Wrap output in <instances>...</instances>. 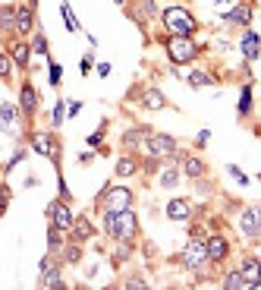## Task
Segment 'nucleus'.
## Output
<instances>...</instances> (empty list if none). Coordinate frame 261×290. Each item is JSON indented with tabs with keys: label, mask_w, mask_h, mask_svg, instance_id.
<instances>
[{
	"label": "nucleus",
	"mask_w": 261,
	"mask_h": 290,
	"mask_svg": "<svg viewBox=\"0 0 261 290\" xmlns=\"http://www.w3.org/2000/svg\"><path fill=\"white\" fill-rule=\"evenodd\" d=\"M136 227H139V221H136V214L129 211V208L126 211H114V208L104 211V230L114 240H133Z\"/></svg>",
	"instance_id": "obj_1"
},
{
	"label": "nucleus",
	"mask_w": 261,
	"mask_h": 290,
	"mask_svg": "<svg viewBox=\"0 0 261 290\" xmlns=\"http://www.w3.org/2000/svg\"><path fill=\"white\" fill-rule=\"evenodd\" d=\"M164 26H167L170 35H176V38H189V35L198 29L195 19H192V13L182 10V7H167L164 10Z\"/></svg>",
	"instance_id": "obj_2"
},
{
	"label": "nucleus",
	"mask_w": 261,
	"mask_h": 290,
	"mask_svg": "<svg viewBox=\"0 0 261 290\" xmlns=\"http://www.w3.org/2000/svg\"><path fill=\"white\" fill-rule=\"evenodd\" d=\"M167 54H170V60L173 63H189V60H195V54H198V47L189 41V38H173L167 41Z\"/></svg>",
	"instance_id": "obj_3"
},
{
	"label": "nucleus",
	"mask_w": 261,
	"mask_h": 290,
	"mask_svg": "<svg viewBox=\"0 0 261 290\" xmlns=\"http://www.w3.org/2000/svg\"><path fill=\"white\" fill-rule=\"evenodd\" d=\"M145 149H148V155H151V158H167V155L176 152V139L161 136V133H151V136L145 139Z\"/></svg>",
	"instance_id": "obj_4"
},
{
	"label": "nucleus",
	"mask_w": 261,
	"mask_h": 290,
	"mask_svg": "<svg viewBox=\"0 0 261 290\" xmlns=\"http://www.w3.org/2000/svg\"><path fill=\"white\" fill-rule=\"evenodd\" d=\"M239 230L246 233V237H258L261 233V208L258 205H252V208H246L239 214Z\"/></svg>",
	"instance_id": "obj_5"
},
{
	"label": "nucleus",
	"mask_w": 261,
	"mask_h": 290,
	"mask_svg": "<svg viewBox=\"0 0 261 290\" xmlns=\"http://www.w3.org/2000/svg\"><path fill=\"white\" fill-rule=\"evenodd\" d=\"M32 152H38V155L50 158L54 164L60 167V158H57V142H54L47 133H35V136H32Z\"/></svg>",
	"instance_id": "obj_6"
},
{
	"label": "nucleus",
	"mask_w": 261,
	"mask_h": 290,
	"mask_svg": "<svg viewBox=\"0 0 261 290\" xmlns=\"http://www.w3.org/2000/svg\"><path fill=\"white\" fill-rule=\"evenodd\" d=\"M50 221H54V227H60L63 233H69L72 230V211H69V205L66 202H50Z\"/></svg>",
	"instance_id": "obj_7"
},
{
	"label": "nucleus",
	"mask_w": 261,
	"mask_h": 290,
	"mask_svg": "<svg viewBox=\"0 0 261 290\" xmlns=\"http://www.w3.org/2000/svg\"><path fill=\"white\" fill-rule=\"evenodd\" d=\"M182 262H186V268H198V265L208 262V249H204L201 243H189L182 249Z\"/></svg>",
	"instance_id": "obj_8"
},
{
	"label": "nucleus",
	"mask_w": 261,
	"mask_h": 290,
	"mask_svg": "<svg viewBox=\"0 0 261 290\" xmlns=\"http://www.w3.org/2000/svg\"><path fill=\"white\" fill-rule=\"evenodd\" d=\"M239 271H242V278L249 281V287H261V262L258 259H252V256L242 259V268Z\"/></svg>",
	"instance_id": "obj_9"
},
{
	"label": "nucleus",
	"mask_w": 261,
	"mask_h": 290,
	"mask_svg": "<svg viewBox=\"0 0 261 290\" xmlns=\"http://www.w3.org/2000/svg\"><path fill=\"white\" fill-rule=\"evenodd\" d=\"M129 202H133V192L123 189V186L107 192V208H114V211H126V208H129Z\"/></svg>",
	"instance_id": "obj_10"
},
{
	"label": "nucleus",
	"mask_w": 261,
	"mask_h": 290,
	"mask_svg": "<svg viewBox=\"0 0 261 290\" xmlns=\"http://www.w3.org/2000/svg\"><path fill=\"white\" fill-rule=\"evenodd\" d=\"M204 249H208V259L211 262H223V259H227V252H230V243L223 240V237H211L208 243H204Z\"/></svg>",
	"instance_id": "obj_11"
},
{
	"label": "nucleus",
	"mask_w": 261,
	"mask_h": 290,
	"mask_svg": "<svg viewBox=\"0 0 261 290\" xmlns=\"http://www.w3.org/2000/svg\"><path fill=\"white\" fill-rule=\"evenodd\" d=\"M16 104L13 101H4V107H0V133H16Z\"/></svg>",
	"instance_id": "obj_12"
},
{
	"label": "nucleus",
	"mask_w": 261,
	"mask_h": 290,
	"mask_svg": "<svg viewBox=\"0 0 261 290\" xmlns=\"http://www.w3.org/2000/svg\"><path fill=\"white\" fill-rule=\"evenodd\" d=\"M72 240L76 243H85V240H91V233H95V227H91V221L88 218H79V221H72Z\"/></svg>",
	"instance_id": "obj_13"
},
{
	"label": "nucleus",
	"mask_w": 261,
	"mask_h": 290,
	"mask_svg": "<svg viewBox=\"0 0 261 290\" xmlns=\"http://www.w3.org/2000/svg\"><path fill=\"white\" fill-rule=\"evenodd\" d=\"M189 211H192V205H189V199H170L167 202V218H189Z\"/></svg>",
	"instance_id": "obj_14"
},
{
	"label": "nucleus",
	"mask_w": 261,
	"mask_h": 290,
	"mask_svg": "<svg viewBox=\"0 0 261 290\" xmlns=\"http://www.w3.org/2000/svg\"><path fill=\"white\" fill-rule=\"evenodd\" d=\"M258 47H261V38L255 32H246V38H242V57H246V60H258Z\"/></svg>",
	"instance_id": "obj_15"
},
{
	"label": "nucleus",
	"mask_w": 261,
	"mask_h": 290,
	"mask_svg": "<svg viewBox=\"0 0 261 290\" xmlns=\"http://www.w3.org/2000/svg\"><path fill=\"white\" fill-rule=\"evenodd\" d=\"M19 107L25 114H35V107H38V98H35V88L29 82H22V95H19Z\"/></svg>",
	"instance_id": "obj_16"
},
{
	"label": "nucleus",
	"mask_w": 261,
	"mask_h": 290,
	"mask_svg": "<svg viewBox=\"0 0 261 290\" xmlns=\"http://www.w3.org/2000/svg\"><path fill=\"white\" fill-rule=\"evenodd\" d=\"M142 104L148 107V111H161L167 101H164V95L158 92V88H148V92H142Z\"/></svg>",
	"instance_id": "obj_17"
},
{
	"label": "nucleus",
	"mask_w": 261,
	"mask_h": 290,
	"mask_svg": "<svg viewBox=\"0 0 261 290\" xmlns=\"http://www.w3.org/2000/svg\"><path fill=\"white\" fill-rule=\"evenodd\" d=\"M148 136H151V130H148V126H136V130H129V133L123 136V145H126V149H133V145L145 142Z\"/></svg>",
	"instance_id": "obj_18"
},
{
	"label": "nucleus",
	"mask_w": 261,
	"mask_h": 290,
	"mask_svg": "<svg viewBox=\"0 0 261 290\" xmlns=\"http://www.w3.org/2000/svg\"><path fill=\"white\" fill-rule=\"evenodd\" d=\"M223 19H227V22L249 26V22H252V7H236V10H230V13H223Z\"/></svg>",
	"instance_id": "obj_19"
},
{
	"label": "nucleus",
	"mask_w": 261,
	"mask_h": 290,
	"mask_svg": "<svg viewBox=\"0 0 261 290\" xmlns=\"http://www.w3.org/2000/svg\"><path fill=\"white\" fill-rule=\"evenodd\" d=\"M186 82H189L192 88H201V85H214V76H211V72H204V69H192L189 76H186Z\"/></svg>",
	"instance_id": "obj_20"
},
{
	"label": "nucleus",
	"mask_w": 261,
	"mask_h": 290,
	"mask_svg": "<svg viewBox=\"0 0 261 290\" xmlns=\"http://www.w3.org/2000/svg\"><path fill=\"white\" fill-rule=\"evenodd\" d=\"M182 171H186V177H192V180H198V177H204V171H208V167H204V164H201V161H198V158H192V155H189V158H186V161H182Z\"/></svg>",
	"instance_id": "obj_21"
},
{
	"label": "nucleus",
	"mask_w": 261,
	"mask_h": 290,
	"mask_svg": "<svg viewBox=\"0 0 261 290\" xmlns=\"http://www.w3.org/2000/svg\"><path fill=\"white\" fill-rule=\"evenodd\" d=\"M32 7H35V4L16 10V29H19V32H29V29H32Z\"/></svg>",
	"instance_id": "obj_22"
},
{
	"label": "nucleus",
	"mask_w": 261,
	"mask_h": 290,
	"mask_svg": "<svg viewBox=\"0 0 261 290\" xmlns=\"http://www.w3.org/2000/svg\"><path fill=\"white\" fill-rule=\"evenodd\" d=\"M223 287H227V290H246L249 281L242 278V271H230V275L223 278Z\"/></svg>",
	"instance_id": "obj_23"
},
{
	"label": "nucleus",
	"mask_w": 261,
	"mask_h": 290,
	"mask_svg": "<svg viewBox=\"0 0 261 290\" xmlns=\"http://www.w3.org/2000/svg\"><path fill=\"white\" fill-rule=\"evenodd\" d=\"M29 54H32V47H29V44H10V57L19 63V66H25V63H29Z\"/></svg>",
	"instance_id": "obj_24"
},
{
	"label": "nucleus",
	"mask_w": 261,
	"mask_h": 290,
	"mask_svg": "<svg viewBox=\"0 0 261 290\" xmlns=\"http://www.w3.org/2000/svg\"><path fill=\"white\" fill-rule=\"evenodd\" d=\"M236 111L246 117L249 111H252V88L249 85H242V92H239V104H236Z\"/></svg>",
	"instance_id": "obj_25"
},
{
	"label": "nucleus",
	"mask_w": 261,
	"mask_h": 290,
	"mask_svg": "<svg viewBox=\"0 0 261 290\" xmlns=\"http://www.w3.org/2000/svg\"><path fill=\"white\" fill-rule=\"evenodd\" d=\"M0 29H16V10L0 7Z\"/></svg>",
	"instance_id": "obj_26"
},
{
	"label": "nucleus",
	"mask_w": 261,
	"mask_h": 290,
	"mask_svg": "<svg viewBox=\"0 0 261 290\" xmlns=\"http://www.w3.org/2000/svg\"><path fill=\"white\" fill-rule=\"evenodd\" d=\"M60 13H63V22H66V29H69V32H79V22H76V16H72V10H69V4H66V0L60 4Z\"/></svg>",
	"instance_id": "obj_27"
},
{
	"label": "nucleus",
	"mask_w": 261,
	"mask_h": 290,
	"mask_svg": "<svg viewBox=\"0 0 261 290\" xmlns=\"http://www.w3.org/2000/svg\"><path fill=\"white\" fill-rule=\"evenodd\" d=\"M129 174H136V161L133 158H120L117 161V177H129Z\"/></svg>",
	"instance_id": "obj_28"
},
{
	"label": "nucleus",
	"mask_w": 261,
	"mask_h": 290,
	"mask_svg": "<svg viewBox=\"0 0 261 290\" xmlns=\"http://www.w3.org/2000/svg\"><path fill=\"white\" fill-rule=\"evenodd\" d=\"M10 72H13V57L0 54V79H10Z\"/></svg>",
	"instance_id": "obj_29"
},
{
	"label": "nucleus",
	"mask_w": 261,
	"mask_h": 290,
	"mask_svg": "<svg viewBox=\"0 0 261 290\" xmlns=\"http://www.w3.org/2000/svg\"><path fill=\"white\" fill-rule=\"evenodd\" d=\"M63 259H66V262H72V265H76V262L82 259V249H79V246H66V249H63Z\"/></svg>",
	"instance_id": "obj_30"
},
{
	"label": "nucleus",
	"mask_w": 261,
	"mask_h": 290,
	"mask_svg": "<svg viewBox=\"0 0 261 290\" xmlns=\"http://www.w3.org/2000/svg\"><path fill=\"white\" fill-rule=\"evenodd\" d=\"M120 246H117V252H114V262H126L129 259V243L126 240H117Z\"/></svg>",
	"instance_id": "obj_31"
},
{
	"label": "nucleus",
	"mask_w": 261,
	"mask_h": 290,
	"mask_svg": "<svg viewBox=\"0 0 261 290\" xmlns=\"http://www.w3.org/2000/svg\"><path fill=\"white\" fill-rule=\"evenodd\" d=\"M32 51H35V54H44V57H47V38H44V35H35Z\"/></svg>",
	"instance_id": "obj_32"
},
{
	"label": "nucleus",
	"mask_w": 261,
	"mask_h": 290,
	"mask_svg": "<svg viewBox=\"0 0 261 290\" xmlns=\"http://www.w3.org/2000/svg\"><path fill=\"white\" fill-rule=\"evenodd\" d=\"M60 233H63L60 227H50V230H47V243H50V249H60Z\"/></svg>",
	"instance_id": "obj_33"
},
{
	"label": "nucleus",
	"mask_w": 261,
	"mask_h": 290,
	"mask_svg": "<svg viewBox=\"0 0 261 290\" xmlns=\"http://www.w3.org/2000/svg\"><path fill=\"white\" fill-rule=\"evenodd\" d=\"M176 171H161V186H176Z\"/></svg>",
	"instance_id": "obj_34"
},
{
	"label": "nucleus",
	"mask_w": 261,
	"mask_h": 290,
	"mask_svg": "<svg viewBox=\"0 0 261 290\" xmlns=\"http://www.w3.org/2000/svg\"><path fill=\"white\" fill-rule=\"evenodd\" d=\"M63 111H66V104H63V101L54 104V126H60V123H63Z\"/></svg>",
	"instance_id": "obj_35"
},
{
	"label": "nucleus",
	"mask_w": 261,
	"mask_h": 290,
	"mask_svg": "<svg viewBox=\"0 0 261 290\" xmlns=\"http://www.w3.org/2000/svg\"><path fill=\"white\" fill-rule=\"evenodd\" d=\"M60 76H63L60 63H50V85H60Z\"/></svg>",
	"instance_id": "obj_36"
},
{
	"label": "nucleus",
	"mask_w": 261,
	"mask_h": 290,
	"mask_svg": "<svg viewBox=\"0 0 261 290\" xmlns=\"http://www.w3.org/2000/svg\"><path fill=\"white\" fill-rule=\"evenodd\" d=\"M139 10H142L145 16H154V13H158V7H154V0H142V4H139Z\"/></svg>",
	"instance_id": "obj_37"
},
{
	"label": "nucleus",
	"mask_w": 261,
	"mask_h": 290,
	"mask_svg": "<svg viewBox=\"0 0 261 290\" xmlns=\"http://www.w3.org/2000/svg\"><path fill=\"white\" fill-rule=\"evenodd\" d=\"M230 174H233V177L239 180V183H242V186H246V183H249V177H246V174H242V171H239L236 164H230Z\"/></svg>",
	"instance_id": "obj_38"
},
{
	"label": "nucleus",
	"mask_w": 261,
	"mask_h": 290,
	"mask_svg": "<svg viewBox=\"0 0 261 290\" xmlns=\"http://www.w3.org/2000/svg\"><path fill=\"white\" fill-rule=\"evenodd\" d=\"M126 287H129V290H139V287H148V281H142V278H129Z\"/></svg>",
	"instance_id": "obj_39"
},
{
	"label": "nucleus",
	"mask_w": 261,
	"mask_h": 290,
	"mask_svg": "<svg viewBox=\"0 0 261 290\" xmlns=\"http://www.w3.org/2000/svg\"><path fill=\"white\" fill-rule=\"evenodd\" d=\"M101 139H104V126H101L98 133H91V136H88V145H101Z\"/></svg>",
	"instance_id": "obj_40"
},
{
	"label": "nucleus",
	"mask_w": 261,
	"mask_h": 290,
	"mask_svg": "<svg viewBox=\"0 0 261 290\" xmlns=\"http://www.w3.org/2000/svg\"><path fill=\"white\" fill-rule=\"evenodd\" d=\"M22 158H25V152H16V155L10 158V164H7V171H13V167H16V164H19V161H22Z\"/></svg>",
	"instance_id": "obj_41"
},
{
	"label": "nucleus",
	"mask_w": 261,
	"mask_h": 290,
	"mask_svg": "<svg viewBox=\"0 0 261 290\" xmlns=\"http://www.w3.org/2000/svg\"><path fill=\"white\" fill-rule=\"evenodd\" d=\"M7 202H10V192H7V189H0V214H4V208H7Z\"/></svg>",
	"instance_id": "obj_42"
},
{
	"label": "nucleus",
	"mask_w": 261,
	"mask_h": 290,
	"mask_svg": "<svg viewBox=\"0 0 261 290\" xmlns=\"http://www.w3.org/2000/svg\"><path fill=\"white\" fill-rule=\"evenodd\" d=\"M208 139H211V133H208V130H201V133H198V145H208Z\"/></svg>",
	"instance_id": "obj_43"
},
{
	"label": "nucleus",
	"mask_w": 261,
	"mask_h": 290,
	"mask_svg": "<svg viewBox=\"0 0 261 290\" xmlns=\"http://www.w3.org/2000/svg\"><path fill=\"white\" fill-rule=\"evenodd\" d=\"M217 4H227V0H217Z\"/></svg>",
	"instance_id": "obj_44"
},
{
	"label": "nucleus",
	"mask_w": 261,
	"mask_h": 290,
	"mask_svg": "<svg viewBox=\"0 0 261 290\" xmlns=\"http://www.w3.org/2000/svg\"><path fill=\"white\" fill-rule=\"evenodd\" d=\"M117 4H123V0H117Z\"/></svg>",
	"instance_id": "obj_45"
}]
</instances>
